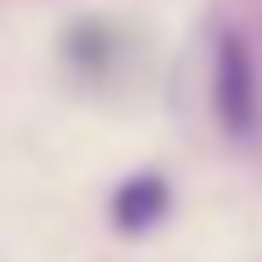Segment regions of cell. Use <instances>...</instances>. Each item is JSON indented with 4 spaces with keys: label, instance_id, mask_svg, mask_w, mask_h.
I'll return each mask as SVG.
<instances>
[{
    "label": "cell",
    "instance_id": "cell-1",
    "mask_svg": "<svg viewBox=\"0 0 262 262\" xmlns=\"http://www.w3.org/2000/svg\"><path fill=\"white\" fill-rule=\"evenodd\" d=\"M209 113L230 145L262 134V64L241 27H220L209 49Z\"/></svg>",
    "mask_w": 262,
    "mask_h": 262
},
{
    "label": "cell",
    "instance_id": "cell-2",
    "mask_svg": "<svg viewBox=\"0 0 262 262\" xmlns=\"http://www.w3.org/2000/svg\"><path fill=\"white\" fill-rule=\"evenodd\" d=\"M166 214H171V187H166V177H156V171L128 177V182L113 193V225H118V230H128V235L161 225Z\"/></svg>",
    "mask_w": 262,
    "mask_h": 262
}]
</instances>
